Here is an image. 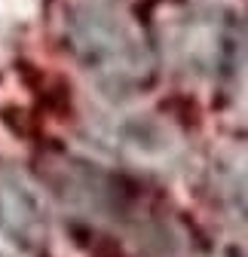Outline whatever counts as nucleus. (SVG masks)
<instances>
[{"label":"nucleus","mask_w":248,"mask_h":257,"mask_svg":"<svg viewBox=\"0 0 248 257\" xmlns=\"http://www.w3.org/2000/svg\"><path fill=\"white\" fill-rule=\"evenodd\" d=\"M61 40L80 71L104 92H138L157 74L147 34L116 0H71L61 13Z\"/></svg>","instance_id":"nucleus-1"},{"label":"nucleus","mask_w":248,"mask_h":257,"mask_svg":"<svg viewBox=\"0 0 248 257\" xmlns=\"http://www.w3.org/2000/svg\"><path fill=\"white\" fill-rule=\"evenodd\" d=\"M0 233L25 245L37 242L43 233V214L34 190L4 166H0Z\"/></svg>","instance_id":"nucleus-2"},{"label":"nucleus","mask_w":248,"mask_h":257,"mask_svg":"<svg viewBox=\"0 0 248 257\" xmlns=\"http://www.w3.org/2000/svg\"><path fill=\"white\" fill-rule=\"evenodd\" d=\"M221 202L236 220L248 223V159H239V163H233L224 172V178H221Z\"/></svg>","instance_id":"nucleus-3"}]
</instances>
